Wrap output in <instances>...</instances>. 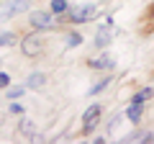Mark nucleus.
Returning <instances> with one entry per match:
<instances>
[{
    "mask_svg": "<svg viewBox=\"0 0 154 144\" xmlns=\"http://www.w3.org/2000/svg\"><path fill=\"white\" fill-rule=\"evenodd\" d=\"M23 93H26V85H16V88H8V98H11V100L23 98Z\"/></svg>",
    "mask_w": 154,
    "mask_h": 144,
    "instance_id": "11",
    "label": "nucleus"
},
{
    "mask_svg": "<svg viewBox=\"0 0 154 144\" xmlns=\"http://www.w3.org/2000/svg\"><path fill=\"white\" fill-rule=\"evenodd\" d=\"M13 41H16V33H11V31L0 33V46H8V44H13Z\"/></svg>",
    "mask_w": 154,
    "mask_h": 144,
    "instance_id": "13",
    "label": "nucleus"
},
{
    "mask_svg": "<svg viewBox=\"0 0 154 144\" xmlns=\"http://www.w3.org/2000/svg\"><path fill=\"white\" fill-rule=\"evenodd\" d=\"M44 83H46V75H44V72H33V75H28V80H26V88L38 90V88H44Z\"/></svg>",
    "mask_w": 154,
    "mask_h": 144,
    "instance_id": "7",
    "label": "nucleus"
},
{
    "mask_svg": "<svg viewBox=\"0 0 154 144\" xmlns=\"http://www.w3.org/2000/svg\"><path fill=\"white\" fill-rule=\"evenodd\" d=\"M31 23L36 28H51L57 23V13H44V11H36V13H31Z\"/></svg>",
    "mask_w": 154,
    "mask_h": 144,
    "instance_id": "4",
    "label": "nucleus"
},
{
    "mask_svg": "<svg viewBox=\"0 0 154 144\" xmlns=\"http://www.w3.org/2000/svg\"><path fill=\"white\" fill-rule=\"evenodd\" d=\"M108 83H110V77H103V83H98V85H95V88L90 90V95H98L103 88H108Z\"/></svg>",
    "mask_w": 154,
    "mask_h": 144,
    "instance_id": "15",
    "label": "nucleus"
},
{
    "mask_svg": "<svg viewBox=\"0 0 154 144\" xmlns=\"http://www.w3.org/2000/svg\"><path fill=\"white\" fill-rule=\"evenodd\" d=\"M0 3H3V0H0Z\"/></svg>",
    "mask_w": 154,
    "mask_h": 144,
    "instance_id": "19",
    "label": "nucleus"
},
{
    "mask_svg": "<svg viewBox=\"0 0 154 144\" xmlns=\"http://www.w3.org/2000/svg\"><path fill=\"white\" fill-rule=\"evenodd\" d=\"M67 0H51V13H57V16H64L67 13Z\"/></svg>",
    "mask_w": 154,
    "mask_h": 144,
    "instance_id": "10",
    "label": "nucleus"
},
{
    "mask_svg": "<svg viewBox=\"0 0 154 144\" xmlns=\"http://www.w3.org/2000/svg\"><path fill=\"white\" fill-rule=\"evenodd\" d=\"M108 41H110V33L105 31V28H100V33H98V39H95V44L103 49V46H108Z\"/></svg>",
    "mask_w": 154,
    "mask_h": 144,
    "instance_id": "12",
    "label": "nucleus"
},
{
    "mask_svg": "<svg viewBox=\"0 0 154 144\" xmlns=\"http://www.w3.org/2000/svg\"><path fill=\"white\" fill-rule=\"evenodd\" d=\"M21 131H23V134H31V131H33V124H31V121H21Z\"/></svg>",
    "mask_w": 154,
    "mask_h": 144,
    "instance_id": "18",
    "label": "nucleus"
},
{
    "mask_svg": "<svg viewBox=\"0 0 154 144\" xmlns=\"http://www.w3.org/2000/svg\"><path fill=\"white\" fill-rule=\"evenodd\" d=\"M152 95H154V90H152V88H144V90H139V93L131 98V103H139V105H144L149 98H152Z\"/></svg>",
    "mask_w": 154,
    "mask_h": 144,
    "instance_id": "9",
    "label": "nucleus"
},
{
    "mask_svg": "<svg viewBox=\"0 0 154 144\" xmlns=\"http://www.w3.org/2000/svg\"><path fill=\"white\" fill-rule=\"evenodd\" d=\"M8 85H11V75L0 72V88H8Z\"/></svg>",
    "mask_w": 154,
    "mask_h": 144,
    "instance_id": "17",
    "label": "nucleus"
},
{
    "mask_svg": "<svg viewBox=\"0 0 154 144\" xmlns=\"http://www.w3.org/2000/svg\"><path fill=\"white\" fill-rule=\"evenodd\" d=\"M126 116L131 118L134 124H139V118L144 116V108H141V105H139V103H131V105H128V111H126Z\"/></svg>",
    "mask_w": 154,
    "mask_h": 144,
    "instance_id": "8",
    "label": "nucleus"
},
{
    "mask_svg": "<svg viewBox=\"0 0 154 144\" xmlns=\"http://www.w3.org/2000/svg\"><path fill=\"white\" fill-rule=\"evenodd\" d=\"M28 3H31V0H13L11 5H5L3 11H0V18H11V16H16V13L26 11V8H28Z\"/></svg>",
    "mask_w": 154,
    "mask_h": 144,
    "instance_id": "5",
    "label": "nucleus"
},
{
    "mask_svg": "<svg viewBox=\"0 0 154 144\" xmlns=\"http://www.w3.org/2000/svg\"><path fill=\"white\" fill-rule=\"evenodd\" d=\"M21 52L26 57H36V54H41V36L38 33H28V36H23V41H21Z\"/></svg>",
    "mask_w": 154,
    "mask_h": 144,
    "instance_id": "3",
    "label": "nucleus"
},
{
    "mask_svg": "<svg viewBox=\"0 0 154 144\" xmlns=\"http://www.w3.org/2000/svg\"><path fill=\"white\" fill-rule=\"evenodd\" d=\"M11 113H21V116H23V105L18 103V100H13V103H11Z\"/></svg>",
    "mask_w": 154,
    "mask_h": 144,
    "instance_id": "16",
    "label": "nucleus"
},
{
    "mask_svg": "<svg viewBox=\"0 0 154 144\" xmlns=\"http://www.w3.org/2000/svg\"><path fill=\"white\" fill-rule=\"evenodd\" d=\"M95 16H98V8H95L93 3H88V5L72 8L69 16H67V21H69V23H88V21H93Z\"/></svg>",
    "mask_w": 154,
    "mask_h": 144,
    "instance_id": "1",
    "label": "nucleus"
},
{
    "mask_svg": "<svg viewBox=\"0 0 154 144\" xmlns=\"http://www.w3.org/2000/svg\"><path fill=\"white\" fill-rule=\"evenodd\" d=\"M88 64L93 67V70H113V67H116V62H113V57L103 54V57H100V59H90Z\"/></svg>",
    "mask_w": 154,
    "mask_h": 144,
    "instance_id": "6",
    "label": "nucleus"
},
{
    "mask_svg": "<svg viewBox=\"0 0 154 144\" xmlns=\"http://www.w3.org/2000/svg\"><path fill=\"white\" fill-rule=\"evenodd\" d=\"M100 116H103V108H100L98 103H93L88 111L82 113V131H85V134H90V131H93V129L100 124Z\"/></svg>",
    "mask_w": 154,
    "mask_h": 144,
    "instance_id": "2",
    "label": "nucleus"
},
{
    "mask_svg": "<svg viewBox=\"0 0 154 144\" xmlns=\"http://www.w3.org/2000/svg\"><path fill=\"white\" fill-rule=\"evenodd\" d=\"M82 44V36L80 33H69V39H67V46H80Z\"/></svg>",
    "mask_w": 154,
    "mask_h": 144,
    "instance_id": "14",
    "label": "nucleus"
}]
</instances>
